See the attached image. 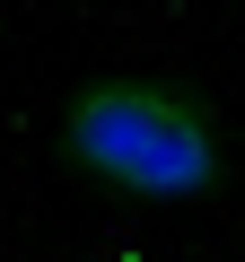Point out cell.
Returning a JSON list of instances; mask_svg holds the SVG:
<instances>
[{
	"instance_id": "6da1fadb",
	"label": "cell",
	"mask_w": 245,
	"mask_h": 262,
	"mask_svg": "<svg viewBox=\"0 0 245 262\" xmlns=\"http://www.w3.org/2000/svg\"><path fill=\"white\" fill-rule=\"evenodd\" d=\"M53 158L140 210H193L219 201L236 158H228V122L193 79L167 70H96L62 96L53 114Z\"/></svg>"
}]
</instances>
